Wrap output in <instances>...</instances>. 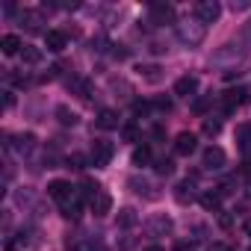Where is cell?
<instances>
[{"instance_id": "obj_14", "label": "cell", "mask_w": 251, "mask_h": 251, "mask_svg": "<svg viewBox=\"0 0 251 251\" xmlns=\"http://www.w3.org/2000/svg\"><path fill=\"white\" fill-rule=\"evenodd\" d=\"M195 92H198V77H195V74H183V77H177V83H175V95H180V98H195Z\"/></svg>"}, {"instance_id": "obj_11", "label": "cell", "mask_w": 251, "mask_h": 251, "mask_svg": "<svg viewBox=\"0 0 251 251\" xmlns=\"http://www.w3.org/2000/svg\"><path fill=\"white\" fill-rule=\"evenodd\" d=\"M139 77L145 80V83H151V86H157V83H163V77H166V71H163V65H157V62H142L139 68Z\"/></svg>"}, {"instance_id": "obj_33", "label": "cell", "mask_w": 251, "mask_h": 251, "mask_svg": "<svg viewBox=\"0 0 251 251\" xmlns=\"http://www.w3.org/2000/svg\"><path fill=\"white\" fill-rule=\"evenodd\" d=\"M239 42H242L245 50H251V21H245V24L239 27Z\"/></svg>"}, {"instance_id": "obj_3", "label": "cell", "mask_w": 251, "mask_h": 251, "mask_svg": "<svg viewBox=\"0 0 251 251\" xmlns=\"http://www.w3.org/2000/svg\"><path fill=\"white\" fill-rule=\"evenodd\" d=\"M151 24L166 27V24H177V12L172 3H151Z\"/></svg>"}, {"instance_id": "obj_18", "label": "cell", "mask_w": 251, "mask_h": 251, "mask_svg": "<svg viewBox=\"0 0 251 251\" xmlns=\"http://www.w3.org/2000/svg\"><path fill=\"white\" fill-rule=\"evenodd\" d=\"M127 186H130L136 195H145V198H151V201L157 198V192H154V183H151V180H145V177H130V180H127Z\"/></svg>"}, {"instance_id": "obj_15", "label": "cell", "mask_w": 251, "mask_h": 251, "mask_svg": "<svg viewBox=\"0 0 251 251\" xmlns=\"http://www.w3.org/2000/svg\"><path fill=\"white\" fill-rule=\"evenodd\" d=\"M45 45H48L50 53H62L65 45H68V36H65L62 30H48V33H45Z\"/></svg>"}, {"instance_id": "obj_21", "label": "cell", "mask_w": 251, "mask_h": 251, "mask_svg": "<svg viewBox=\"0 0 251 251\" xmlns=\"http://www.w3.org/2000/svg\"><path fill=\"white\" fill-rule=\"evenodd\" d=\"M136 222H139V216H136V210H133V207H121V210H118V216H115V225H118V227H124V230L133 227Z\"/></svg>"}, {"instance_id": "obj_1", "label": "cell", "mask_w": 251, "mask_h": 251, "mask_svg": "<svg viewBox=\"0 0 251 251\" xmlns=\"http://www.w3.org/2000/svg\"><path fill=\"white\" fill-rule=\"evenodd\" d=\"M204 36H207V27L198 21V18H186V21H177V39L186 45V48H198L201 42H204Z\"/></svg>"}, {"instance_id": "obj_31", "label": "cell", "mask_w": 251, "mask_h": 251, "mask_svg": "<svg viewBox=\"0 0 251 251\" xmlns=\"http://www.w3.org/2000/svg\"><path fill=\"white\" fill-rule=\"evenodd\" d=\"M121 139H124V142H139L142 133H139L136 124H124V127H121Z\"/></svg>"}, {"instance_id": "obj_44", "label": "cell", "mask_w": 251, "mask_h": 251, "mask_svg": "<svg viewBox=\"0 0 251 251\" xmlns=\"http://www.w3.org/2000/svg\"><path fill=\"white\" fill-rule=\"evenodd\" d=\"M242 175H248V177H251V160H245V163H242Z\"/></svg>"}, {"instance_id": "obj_40", "label": "cell", "mask_w": 251, "mask_h": 251, "mask_svg": "<svg viewBox=\"0 0 251 251\" xmlns=\"http://www.w3.org/2000/svg\"><path fill=\"white\" fill-rule=\"evenodd\" d=\"M192 248H195L192 242H183V239H180V242H175V251H192Z\"/></svg>"}, {"instance_id": "obj_35", "label": "cell", "mask_w": 251, "mask_h": 251, "mask_svg": "<svg viewBox=\"0 0 251 251\" xmlns=\"http://www.w3.org/2000/svg\"><path fill=\"white\" fill-rule=\"evenodd\" d=\"M210 103H213V98H198V100L192 103V112H195V115H204V112L210 109Z\"/></svg>"}, {"instance_id": "obj_2", "label": "cell", "mask_w": 251, "mask_h": 251, "mask_svg": "<svg viewBox=\"0 0 251 251\" xmlns=\"http://www.w3.org/2000/svg\"><path fill=\"white\" fill-rule=\"evenodd\" d=\"M112 154H115L112 142H106V139H95V142H92V154H89V160H92L95 169H106L109 160H112Z\"/></svg>"}, {"instance_id": "obj_20", "label": "cell", "mask_w": 251, "mask_h": 251, "mask_svg": "<svg viewBox=\"0 0 251 251\" xmlns=\"http://www.w3.org/2000/svg\"><path fill=\"white\" fill-rule=\"evenodd\" d=\"M53 115H56V121H59V124H62V127H74V124H77V121H80V115H77V112H74V109H68V106H65V103H59V106H56V109H53Z\"/></svg>"}, {"instance_id": "obj_26", "label": "cell", "mask_w": 251, "mask_h": 251, "mask_svg": "<svg viewBox=\"0 0 251 251\" xmlns=\"http://www.w3.org/2000/svg\"><path fill=\"white\" fill-rule=\"evenodd\" d=\"M201 130H204V136H219L222 133V118H204L201 121Z\"/></svg>"}, {"instance_id": "obj_12", "label": "cell", "mask_w": 251, "mask_h": 251, "mask_svg": "<svg viewBox=\"0 0 251 251\" xmlns=\"http://www.w3.org/2000/svg\"><path fill=\"white\" fill-rule=\"evenodd\" d=\"M71 189H74V186H71L68 180H50V183H48V195H50L53 201H59V204H68V201H71Z\"/></svg>"}, {"instance_id": "obj_19", "label": "cell", "mask_w": 251, "mask_h": 251, "mask_svg": "<svg viewBox=\"0 0 251 251\" xmlns=\"http://www.w3.org/2000/svg\"><path fill=\"white\" fill-rule=\"evenodd\" d=\"M12 148H15L21 157H27V154H33V151H36V136H33V133H21V136H15Z\"/></svg>"}, {"instance_id": "obj_39", "label": "cell", "mask_w": 251, "mask_h": 251, "mask_svg": "<svg viewBox=\"0 0 251 251\" xmlns=\"http://www.w3.org/2000/svg\"><path fill=\"white\" fill-rule=\"evenodd\" d=\"M230 9H233V12H242V9H251V3H248V0H239V3L233 0V3H230Z\"/></svg>"}, {"instance_id": "obj_6", "label": "cell", "mask_w": 251, "mask_h": 251, "mask_svg": "<svg viewBox=\"0 0 251 251\" xmlns=\"http://www.w3.org/2000/svg\"><path fill=\"white\" fill-rule=\"evenodd\" d=\"M248 50L242 48V42H227V45H222L216 53H213V59L216 62H236V59H242Z\"/></svg>"}, {"instance_id": "obj_17", "label": "cell", "mask_w": 251, "mask_h": 251, "mask_svg": "<svg viewBox=\"0 0 251 251\" xmlns=\"http://www.w3.org/2000/svg\"><path fill=\"white\" fill-rule=\"evenodd\" d=\"M95 127H98V130H115V127H118V112L100 109L98 118H95Z\"/></svg>"}, {"instance_id": "obj_36", "label": "cell", "mask_w": 251, "mask_h": 251, "mask_svg": "<svg viewBox=\"0 0 251 251\" xmlns=\"http://www.w3.org/2000/svg\"><path fill=\"white\" fill-rule=\"evenodd\" d=\"M148 112H151L148 100H133V115H148Z\"/></svg>"}, {"instance_id": "obj_23", "label": "cell", "mask_w": 251, "mask_h": 251, "mask_svg": "<svg viewBox=\"0 0 251 251\" xmlns=\"http://www.w3.org/2000/svg\"><path fill=\"white\" fill-rule=\"evenodd\" d=\"M151 160H154L151 145H136V148H133V166L145 169V166H151Z\"/></svg>"}, {"instance_id": "obj_46", "label": "cell", "mask_w": 251, "mask_h": 251, "mask_svg": "<svg viewBox=\"0 0 251 251\" xmlns=\"http://www.w3.org/2000/svg\"><path fill=\"white\" fill-rule=\"evenodd\" d=\"M245 230H248V236H251V222H248V225H245Z\"/></svg>"}, {"instance_id": "obj_9", "label": "cell", "mask_w": 251, "mask_h": 251, "mask_svg": "<svg viewBox=\"0 0 251 251\" xmlns=\"http://www.w3.org/2000/svg\"><path fill=\"white\" fill-rule=\"evenodd\" d=\"M195 198H201L198 195V186H195V177H186V180H180L175 186V201L177 204H192Z\"/></svg>"}, {"instance_id": "obj_4", "label": "cell", "mask_w": 251, "mask_h": 251, "mask_svg": "<svg viewBox=\"0 0 251 251\" xmlns=\"http://www.w3.org/2000/svg\"><path fill=\"white\" fill-rule=\"evenodd\" d=\"M225 163H227V157H225V151H222L219 145L204 148V154H201V166H204L207 172H219V169H225Z\"/></svg>"}, {"instance_id": "obj_7", "label": "cell", "mask_w": 251, "mask_h": 251, "mask_svg": "<svg viewBox=\"0 0 251 251\" xmlns=\"http://www.w3.org/2000/svg\"><path fill=\"white\" fill-rule=\"evenodd\" d=\"M148 236H169L172 230H175V222L166 216V213H157V216H151L148 219Z\"/></svg>"}, {"instance_id": "obj_32", "label": "cell", "mask_w": 251, "mask_h": 251, "mask_svg": "<svg viewBox=\"0 0 251 251\" xmlns=\"http://www.w3.org/2000/svg\"><path fill=\"white\" fill-rule=\"evenodd\" d=\"M65 166H68V169H74V172H80V169H86V157H83V154H68Z\"/></svg>"}, {"instance_id": "obj_42", "label": "cell", "mask_w": 251, "mask_h": 251, "mask_svg": "<svg viewBox=\"0 0 251 251\" xmlns=\"http://www.w3.org/2000/svg\"><path fill=\"white\" fill-rule=\"evenodd\" d=\"M3 106H6V109H12V106H15V95H12V92H6V98H3Z\"/></svg>"}, {"instance_id": "obj_41", "label": "cell", "mask_w": 251, "mask_h": 251, "mask_svg": "<svg viewBox=\"0 0 251 251\" xmlns=\"http://www.w3.org/2000/svg\"><path fill=\"white\" fill-rule=\"evenodd\" d=\"M207 251H230V248H227L225 242H210V245H207Z\"/></svg>"}, {"instance_id": "obj_45", "label": "cell", "mask_w": 251, "mask_h": 251, "mask_svg": "<svg viewBox=\"0 0 251 251\" xmlns=\"http://www.w3.org/2000/svg\"><path fill=\"white\" fill-rule=\"evenodd\" d=\"M145 251H166V248H160V245H148Z\"/></svg>"}, {"instance_id": "obj_38", "label": "cell", "mask_w": 251, "mask_h": 251, "mask_svg": "<svg viewBox=\"0 0 251 251\" xmlns=\"http://www.w3.org/2000/svg\"><path fill=\"white\" fill-rule=\"evenodd\" d=\"M219 225H222L225 230H227V227H233V216H230V213H219Z\"/></svg>"}, {"instance_id": "obj_24", "label": "cell", "mask_w": 251, "mask_h": 251, "mask_svg": "<svg viewBox=\"0 0 251 251\" xmlns=\"http://www.w3.org/2000/svg\"><path fill=\"white\" fill-rule=\"evenodd\" d=\"M198 201H201V207H204L207 213H219V210H222V195H219V192H201Z\"/></svg>"}, {"instance_id": "obj_10", "label": "cell", "mask_w": 251, "mask_h": 251, "mask_svg": "<svg viewBox=\"0 0 251 251\" xmlns=\"http://www.w3.org/2000/svg\"><path fill=\"white\" fill-rule=\"evenodd\" d=\"M198 151V136L195 133H177V139H175V154H180V157H189V154H195Z\"/></svg>"}, {"instance_id": "obj_16", "label": "cell", "mask_w": 251, "mask_h": 251, "mask_svg": "<svg viewBox=\"0 0 251 251\" xmlns=\"http://www.w3.org/2000/svg\"><path fill=\"white\" fill-rule=\"evenodd\" d=\"M89 207H92V213H95V216H106V213L112 210V195H109L106 189H100V192L89 201Z\"/></svg>"}, {"instance_id": "obj_5", "label": "cell", "mask_w": 251, "mask_h": 251, "mask_svg": "<svg viewBox=\"0 0 251 251\" xmlns=\"http://www.w3.org/2000/svg\"><path fill=\"white\" fill-rule=\"evenodd\" d=\"M219 15H222V6L216 3V0H201V3H195V18L204 27L213 24V21H219Z\"/></svg>"}, {"instance_id": "obj_30", "label": "cell", "mask_w": 251, "mask_h": 251, "mask_svg": "<svg viewBox=\"0 0 251 251\" xmlns=\"http://www.w3.org/2000/svg\"><path fill=\"white\" fill-rule=\"evenodd\" d=\"M62 216H65V219H71V222H77V219H80V198H74V201L62 204Z\"/></svg>"}, {"instance_id": "obj_22", "label": "cell", "mask_w": 251, "mask_h": 251, "mask_svg": "<svg viewBox=\"0 0 251 251\" xmlns=\"http://www.w3.org/2000/svg\"><path fill=\"white\" fill-rule=\"evenodd\" d=\"M0 48H3V53H6V56H15V53H21V50H24V45H21V39H18L15 33H9V36L0 39Z\"/></svg>"}, {"instance_id": "obj_34", "label": "cell", "mask_w": 251, "mask_h": 251, "mask_svg": "<svg viewBox=\"0 0 251 251\" xmlns=\"http://www.w3.org/2000/svg\"><path fill=\"white\" fill-rule=\"evenodd\" d=\"M151 106H154V109H160V112H172V98H163V95H160V98H154V100H151Z\"/></svg>"}, {"instance_id": "obj_28", "label": "cell", "mask_w": 251, "mask_h": 251, "mask_svg": "<svg viewBox=\"0 0 251 251\" xmlns=\"http://www.w3.org/2000/svg\"><path fill=\"white\" fill-rule=\"evenodd\" d=\"M21 59H24L27 65H39V62H42V50H39V48H33V45H24Z\"/></svg>"}, {"instance_id": "obj_37", "label": "cell", "mask_w": 251, "mask_h": 251, "mask_svg": "<svg viewBox=\"0 0 251 251\" xmlns=\"http://www.w3.org/2000/svg\"><path fill=\"white\" fill-rule=\"evenodd\" d=\"M127 56H130V50H127V48H121V45H115V50H112V59H121V62H124V59H127Z\"/></svg>"}, {"instance_id": "obj_43", "label": "cell", "mask_w": 251, "mask_h": 251, "mask_svg": "<svg viewBox=\"0 0 251 251\" xmlns=\"http://www.w3.org/2000/svg\"><path fill=\"white\" fill-rule=\"evenodd\" d=\"M148 50H151V53H166V48H163L160 42H151V48H148Z\"/></svg>"}, {"instance_id": "obj_13", "label": "cell", "mask_w": 251, "mask_h": 251, "mask_svg": "<svg viewBox=\"0 0 251 251\" xmlns=\"http://www.w3.org/2000/svg\"><path fill=\"white\" fill-rule=\"evenodd\" d=\"M21 24L27 27V33H48L42 24H45V18H42V9L36 12V9H24L21 12Z\"/></svg>"}, {"instance_id": "obj_29", "label": "cell", "mask_w": 251, "mask_h": 251, "mask_svg": "<svg viewBox=\"0 0 251 251\" xmlns=\"http://www.w3.org/2000/svg\"><path fill=\"white\" fill-rule=\"evenodd\" d=\"M154 169H157V175H163V177H169V175L175 172V160H172V157H160V160L154 163Z\"/></svg>"}, {"instance_id": "obj_25", "label": "cell", "mask_w": 251, "mask_h": 251, "mask_svg": "<svg viewBox=\"0 0 251 251\" xmlns=\"http://www.w3.org/2000/svg\"><path fill=\"white\" fill-rule=\"evenodd\" d=\"M236 142H239L242 154H251V124H239L236 127Z\"/></svg>"}, {"instance_id": "obj_8", "label": "cell", "mask_w": 251, "mask_h": 251, "mask_svg": "<svg viewBox=\"0 0 251 251\" xmlns=\"http://www.w3.org/2000/svg\"><path fill=\"white\" fill-rule=\"evenodd\" d=\"M242 103H248V89H227L225 95H222V106H225V112L230 115L233 109H239Z\"/></svg>"}, {"instance_id": "obj_27", "label": "cell", "mask_w": 251, "mask_h": 251, "mask_svg": "<svg viewBox=\"0 0 251 251\" xmlns=\"http://www.w3.org/2000/svg\"><path fill=\"white\" fill-rule=\"evenodd\" d=\"M109 89H112V92H121V98H130V95H133L130 83L124 80V77H112V80H109Z\"/></svg>"}]
</instances>
